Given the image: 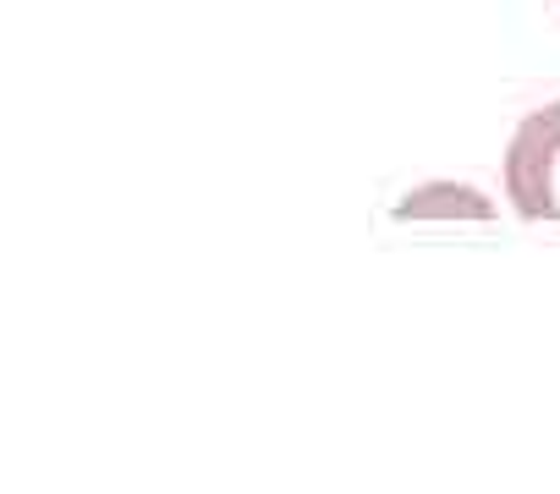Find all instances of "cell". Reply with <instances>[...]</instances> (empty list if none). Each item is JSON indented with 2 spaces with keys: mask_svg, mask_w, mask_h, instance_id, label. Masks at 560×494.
<instances>
[{
  "mask_svg": "<svg viewBox=\"0 0 560 494\" xmlns=\"http://www.w3.org/2000/svg\"><path fill=\"white\" fill-rule=\"evenodd\" d=\"M505 198L522 220H560V99L516 127L505 149Z\"/></svg>",
  "mask_w": 560,
  "mask_h": 494,
  "instance_id": "cell-1",
  "label": "cell"
},
{
  "mask_svg": "<svg viewBox=\"0 0 560 494\" xmlns=\"http://www.w3.org/2000/svg\"><path fill=\"white\" fill-rule=\"evenodd\" d=\"M494 203L462 181H429L396 203V220H489Z\"/></svg>",
  "mask_w": 560,
  "mask_h": 494,
  "instance_id": "cell-2",
  "label": "cell"
}]
</instances>
